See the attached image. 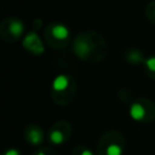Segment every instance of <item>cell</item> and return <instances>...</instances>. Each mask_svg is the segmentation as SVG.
Masks as SVG:
<instances>
[{"label":"cell","instance_id":"1","mask_svg":"<svg viewBox=\"0 0 155 155\" xmlns=\"http://www.w3.org/2000/svg\"><path fill=\"white\" fill-rule=\"evenodd\" d=\"M130 116L134 120V121H140L144 119L145 116V109L142 104L139 103H133L130 108Z\"/></svg>","mask_w":155,"mask_h":155},{"label":"cell","instance_id":"2","mask_svg":"<svg viewBox=\"0 0 155 155\" xmlns=\"http://www.w3.org/2000/svg\"><path fill=\"white\" fill-rule=\"evenodd\" d=\"M51 34L54 39L57 40H65L69 36V30L65 25L63 24H56L54 27H52L51 29Z\"/></svg>","mask_w":155,"mask_h":155},{"label":"cell","instance_id":"3","mask_svg":"<svg viewBox=\"0 0 155 155\" xmlns=\"http://www.w3.org/2000/svg\"><path fill=\"white\" fill-rule=\"evenodd\" d=\"M68 84H69V80L65 75L61 74V75H57L53 81H52V88L57 92H61V91H64L67 87H68Z\"/></svg>","mask_w":155,"mask_h":155},{"label":"cell","instance_id":"4","mask_svg":"<svg viewBox=\"0 0 155 155\" xmlns=\"http://www.w3.org/2000/svg\"><path fill=\"white\" fill-rule=\"evenodd\" d=\"M23 30H24V25H23L22 22L15 19V21H12V22L10 23V31H11L15 36H19V35H22Z\"/></svg>","mask_w":155,"mask_h":155},{"label":"cell","instance_id":"5","mask_svg":"<svg viewBox=\"0 0 155 155\" xmlns=\"http://www.w3.org/2000/svg\"><path fill=\"white\" fill-rule=\"evenodd\" d=\"M28 138L31 144H39L42 140V133L39 130H31V131H29Z\"/></svg>","mask_w":155,"mask_h":155},{"label":"cell","instance_id":"6","mask_svg":"<svg viewBox=\"0 0 155 155\" xmlns=\"http://www.w3.org/2000/svg\"><path fill=\"white\" fill-rule=\"evenodd\" d=\"M50 140H51L53 144H62V143L64 142V134H63L61 131H58V130L52 131V132L50 133Z\"/></svg>","mask_w":155,"mask_h":155},{"label":"cell","instance_id":"7","mask_svg":"<svg viewBox=\"0 0 155 155\" xmlns=\"http://www.w3.org/2000/svg\"><path fill=\"white\" fill-rule=\"evenodd\" d=\"M75 51H76V54H79L80 57H84L90 52V47L86 42H76Z\"/></svg>","mask_w":155,"mask_h":155},{"label":"cell","instance_id":"8","mask_svg":"<svg viewBox=\"0 0 155 155\" xmlns=\"http://www.w3.org/2000/svg\"><path fill=\"white\" fill-rule=\"evenodd\" d=\"M105 154L107 155H122V149L117 144H110L107 147Z\"/></svg>","mask_w":155,"mask_h":155},{"label":"cell","instance_id":"9","mask_svg":"<svg viewBox=\"0 0 155 155\" xmlns=\"http://www.w3.org/2000/svg\"><path fill=\"white\" fill-rule=\"evenodd\" d=\"M145 65L150 71H155V57L151 56L145 59Z\"/></svg>","mask_w":155,"mask_h":155},{"label":"cell","instance_id":"10","mask_svg":"<svg viewBox=\"0 0 155 155\" xmlns=\"http://www.w3.org/2000/svg\"><path fill=\"white\" fill-rule=\"evenodd\" d=\"M4 155H19V151L17 149H8Z\"/></svg>","mask_w":155,"mask_h":155},{"label":"cell","instance_id":"11","mask_svg":"<svg viewBox=\"0 0 155 155\" xmlns=\"http://www.w3.org/2000/svg\"><path fill=\"white\" fill-rule=\"evenodd\" d=\"M81 155H93V154H92L91 150H84V151L81 153Z\"/></svg>","mask_w":155,"mask_h":155},{"label":"cell","instance_id":"12","mask_svg":"<svg viewBox=\"0 0 155 155\" xmlns=\"http://www.w3.org/2000/svg\"><path fill=\"white\" fill-rule=\"evenodd\" d=\"M38 155H46V154H45V153H42V151H41V153H39V154H38Z\"/></svg>","mask_w":155,"mask_h":155}]
</instances>
